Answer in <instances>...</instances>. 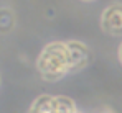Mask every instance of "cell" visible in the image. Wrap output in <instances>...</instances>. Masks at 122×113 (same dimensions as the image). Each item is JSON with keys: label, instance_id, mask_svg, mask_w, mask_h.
<instances>
[{"label": "cell", "instance_id": "1", "mask_svg": "<svg viewBox=\"0 0 122 113\" xmlns=\"http://www.w3.org/2000/svg\"><path fill=\"white\" fill-rule=\"evenodd\" d=\"M36 69L41 77L48 82L60 80L64 75L71 74V62L66 41H55L46 44L38 56Z\"/></svg>", "mask_w": 122, "mask_h": 113}, {"label": "cell", "instance_id": "2", "mask_svg": "<svg viewBox=\"0 0 122 113\" xmlns=\"http://www.w3.org/2000/svg\"><path fill=\"white\" fill-rule=\"evenodd\" d=\"M101 26L107 35L121 36L122 35V3L116 2L104 8L101 15Z\"/></svg>", "mask_w": 122, "mask_h": 113}, {"label": "cell", "instance_id": "3", "mask_svg": "<svg viewBox=\"0 0 122 113\" xmlns=\"http://www.w3.org/2000/svg\"><path fill=\"white\" fill-rule=\"evenodd\" d=\"M68 53H69V62H71V72L84 69L91 61V51L81 41H66Z\"/></svg>", "mask_w": 122, "mask_h": 113}, {"label": "cell", "instance_id": "4", "mask_svg": "<svg viewBox=\"0 0 122 113\" xmlns=\"http://www.w3.org/2000/svg\"><path fill=\"white\" fill-rule=\"evenodd\" d=\"M28 113H56V95H40L31 103Z\"/></svg>", "mask_w": 122, "mask_h": 113}, {"label": "cell", "instance_id": "5", "mask_svg": "<svg viewBox=\"0 0 122 113\" xmlns=\"http://www.w3.org/2000/svg\"><path fill=\"white\" fill-rule=\"evenodd\" d=\"M119 61H121V64H122V43H121V48H119Z\"/></svg>", "mask_w": 122, "mask_h": 113}, {"label": "cell", "instance_id": "6", "mask_svg": "<svg viewBox=\"0 0 122 113\" xmlns=\"http://www.w3.org/2000/svg\"><path fill=\"white\" fill-rule=\"evenodd\" d=\"M82 2H94V0H82Z\"/></svg>", "mask_w": 122, "mask_h": 113}]
</instances>
